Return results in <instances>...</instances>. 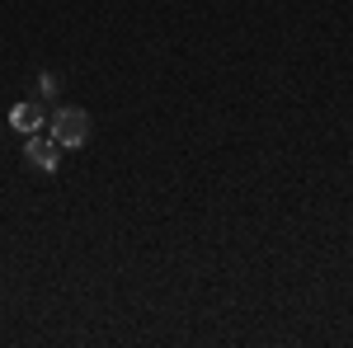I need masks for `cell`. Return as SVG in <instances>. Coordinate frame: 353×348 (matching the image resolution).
Masks as SVG:
<instances>
[{"label": "cell", "mask_w": 353, "mask_h": 348, "mask_svg": "<svg viewBox=\"0 0 353 348\" xmlns=\"http://www.w3.org/2000/svg\"><path fill=\"white\" fill-rule=\"evenodd\" d=\"M10 127H14V132H24V136L43 132V127H48V118H43L38 99H28V104H14V108H10Z\"/></svg>", "instance_id": "3957f363"}, {"label": "cell", "mask_w": 353, "mask_h": 348, "mask_svg": "<svg viewBox=\"0 0 353 348\" xmlns=\"http://www.w3.org/2000/svg\"><path fill=\"white\" fill-rule=\"evenodd\" d=\"M57 156H61V146H57L52 136L33 132V136L24 141V161L33 165V170H43V174H52V170H57Z\"/></svg>", "instance_id": "7a4b0ae2"}, {"label": "cell", "mask_w": 353, "mask_h": 348, "mask_svg": "<svg viewBox=\"0 0 353 348\" xmlns=\"http://www.w3.org/2000/svg\"><path fill=\"white\" fill-rule=\"evenodd\" d=\"M52 94H57V76L43 71V76H38V99H52Z\"/></svg>", "instance_id": "277c9868"}, {"label": "cell", "mask_w": 353, "mask_h": 348, "mask_svg": "<svg viewBox=\"0 0 353 348\" xmlns=\"http://www.w3.org/2000/svg\"><path fill=\"white\" fill-rule=\"evenodd\" d=\"M48 127H52V141H57V146H85L94 123H90V113H85V108H57Z\"/></svg>", "instance_id": "6da1fadb"}]
</instances>
